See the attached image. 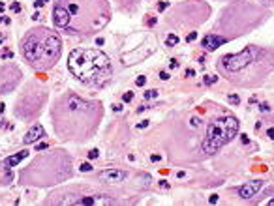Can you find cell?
Here are the masks:
<instances>
[{
	"label": "cell",
	"instance_id": "4",
	"mask_svg": "<svg viewBox=\"0 0 274 206\" xmlns=\"http://www.w3.org/2000/svg\"><path fill=\"white\" fill-rule=\"evenodd\" d=\"M36 32L38 30L30 32V34L25 38V41H23V56H25V60H27L28 64H34V66L38 67L41 56H43V43L38 40Z\"/></svg>",
	"mask_w": 274,
	"mask_h": 206
},
{
	"label": "cell",
	"instance_id": "24",
	"mask_svg": "<svg viewBox=\"0 0 274 206\" xmlns=\"http://www.w3.org/2000/svg\"><path fill=\"white\" fill-rule=\"evenodd\" d=\"M201 125V120L199 118H192V127H199Z\"/></svg>",
	"mask_w": 274,
	"mask_h": 206
},
{
	"label": "cell",
	"instance_id": "2",
	"mask_svg": "<svg viewBox=\"0 0 274 206\" xmlns=\"http://www.w3.org/2000/svg\"><path fill=\"white\" fill-rule=\"evenodd\" d=\"M238 131V120L235 116H225L208 124L207 135L203 141V152L214 154L218 152L225 143H229Z\"/></svg>",
	"mask_w": 274,
	"mask_h": 206
},
{
	"label": "cell",
	"instance_id": "29",
	"mask_svg": "<svg viewBox=\"0 0 274 206\" xmlns=\"http://www.w3.org/2000/svg\"><path fill=\"white\" fill-rule=\"evenodd\" d=\"M259 111H261V112H269V111H270V107L267 105V103H263V105L259 107Z\"/></svg>",
	"mask_w": 274,
	"mask_h": 206
},
{
	"label": "cell",
	"instance_id": "38",
	"mask_svg": "<svg viewBox=\"0 0 274 206\" xmlns=\"http://www.w3.org/2000/svg\"><path fill=\"white\" fill-rule=\"evenodd\" d=\"M186 75H188V77H193V75H195V71H193V69H186Z\"/></svg>",
	"mask_w": 274,
	"mask_h": 206
},
{
	"label": "cell",
	"instance_id": "6",
	"mask_svg": "<svg viewBox=\"0 0 274 206\" xmlns=\"http://www.w3.org/2000/svg\"><path fill=\"white\" fill-rule=\"evenodd\" d=\"M53 22L54 26L58 28H68L70 22H72V15H70V9L66 8V4H56L53 9Z\"/></svg>",
	"mask_w": 274,
	"mask_h": 206
},
{
	"label": "cell",
	"instance_id": "11",
	"mask_svg": "<svg viewBox=\"0 0 274 206\" xmlns=\"http://www.w3.org/2000/svg\"><path fill=\"white\" fill-rule=\"evenodd\" d=\"M41 137H45V129H43V125L36 124V125H34V127H32V129L28 131L27 135H25L23 143H25V144H32V143H36V141H40Z\"/></svg>",
	"mask_w": 274,
	"mask_h": 206
},
{
	"label": "cell",
	"instance_id": "20",
	"mask_svg": "<svg viewBox=\"0 0 274 206\" xmlns=\"http://www.w3.org/2000/svg\"><path fill=\"white\" fill-rule=\"evenodd\" d=\"M148 124H150V120H141L139 124H137V127H139V129H145V127H148Z\"/></svg>",
	"mask_w": 274,
	"mask_h": 206
},
{
	"label": "cell",
	"instance_id": "18",
	"mask_svg": "<svg viewBox=\"0 0 274 206\" xmlns=\"http://www.w3.org/2000/svg\"><path fill=\"white\" fill-rule=\"evenodd\" d=\"M156 96H158V90H147V92H145V98H147V99L156 98Z\"/></svg>",
	"mask_w": 274,
	"mask_h": 206
},
{
	"label": "cell",
	"instance_id": "22",
	"mask_svg": "<svg viewBox=\"0 0 274 206\" xmlns=\"http://www.w3.org/2000/svg\"><path fill=\"white\" fill-rule=\"evenodd\" d=\"M135 83H137V86H143L145 83H147V77H143V75L137 77V81H135Z\"/></svg>",
	"mask_w": 274,
	"mask_h": 206
},
{
	"label": "cell",
	"instance_id": "41",
	"mask_svg": "<svg viewBox=\"0 0 274 206\" xmlns=\"http://www.w3.org/2000/svg\"><path fill=\"white\" fill-rule=\"evenodd\" d=\"M4 111H6V107H4V103L0 105V114H4Z\"/></svg>",
	"mask_w": 274,
	"mask_h": 206
},
{
	"label": "cell",
	"instance_id": "31",
	"mask_svg": "<svg viewBox=\"0 0 274 206\" xmlns=\"http://www.w3.org/2000/svg\"><path fill=\"white\" fill-rule=\"evenodd\" d=\"M11 9H13V11H21V4H19V2H13V4H11Z\"/></svg>",
	"mask_w": 274,
	"mask_h": 206
},
{
	"label": "cell",
	"instance_id": "39",
	"mask_svg": "<svg viewBox=\"0 0 274 206\" xmlns=\"http://www.w3.org/2000/svg\"><path fill=\"white\" fill-rule=\"evenodd\" d=\"M96 45H103V38H98V40H96Z\"/></svg>",
	"mask_w": 274,
	"mask_h": 206
},
{
	"label": "cell",
	"instance_id": "17",
	"mask_svg": "<svg viewBox=\"0 0 274 206\" xmlns=\"http://www.w3.org/2000/svg\"><path fill=\"white\" fill-rule=\"evenodd\" d=\"M79 170L81 172H88V170H92V165L90 163H83V165H79Z\"/></svg>",
	"mask_w": 274,
	"mask_h": 206
},
{
	"label": "cell",
	"instance_id": "13",
	"mask_svg": "<svg viewBox=\"0 0 274 206\" xmlns=\"http://www.w3.org/2000/svg\"><path fill=\"white\" fill-rule=\"evenodd\" d=\"M176 43H178V36H176V34H169L167 40H165V45L167 47H175Z\"/></svg>",
	"mask_w": 274,
	"mask_h": 206
},
{
	"label": "cell",
	"instance_id": "36",
	"mask_svg": "<svg viewBox=\"0 0 274 206\" xmlns=\"http://www.w3.org/2000/svg\"><path fill=\"white\" fill-rule=\"evenodd\" d=\"M2 58H11V53H9V51H6V53H2Z\"/></svg>",
	"mask_w": 274,
	"mask_h": 206
},
{
	"label": "cell",
	"instance_id": "7",
	"mask_svg": "<svg viewBox=\"0 0 274 206\" xmlns=\"http://www.w3.org/2000/svg\"><path fill=\"white\" fill-rule=\"evenodd\" d=\"M263 188V182L261 180H253V182H248V184H244L242 188L238 189V195H240V199H252L257 195V191Z\"/></svg>",
	"mask_w": 274,
	"mask_h": 206
},
{
	"label": "cell",
	"instance_id": "8",
	"mask_svg": "<svg viewBox=\"0 0 274 206\" xmlns=\"http://www.w3.org/2000/svg\"><path fill=\"white\" fill-rule=\"evenodd\" d=\"M225 38H222V36H216V34H208V36H205L203 38V41H201V45L205 47L207 51H216L218 47H222V45L225 43Z\"/></svg>",
	"mask_w": 274,
	"mask_h": 206
},
{
	"label": "cell",
	"instance_id": "37",
	"mask_svg": "<svg viewBox=\"0 0 274 206\" xmlns=\"http://www.w3.org/2000/svg\"><path fill=\"white\" fill-rule=\"evenodd\" d=\"M150 161H160V156H158V154H154V156H150Z\"/></svg>",
	"mask_w": 274,
	"mask_h": 206
},
{
	"label": "cell",
	"instance_id": "5",
	"mask_svg": "<svg viewBox=\"0 0 274 206\" xmlns=\"http://www.w3.org/2000/svg\"><path fill=\"white\" fill-rule=\"evenodd\" d=\"M253 56H255V54H253V49L248 47V49L240 51V53L224 56V58H222V67H224L225 71H238V69L246 67L248 64H252Z\"/></svg>",
	"mask_w": 274,
	"mask_h": 206
},
{
	"label": "cell",
	"instance_id": "16",
	"mask_svg": "<svg viewBox=\"0 0 274 206\" xmlns=\"http://www.w3.org/2000/svg\"><path fill=\"white\" fill-rule=\"evenodd\" d=\"M131 99H133V92H126V94L122 96V101L124 103H130Z\"/></svg>",
	"mask_w": 274,
	"mask_h": 206
},
{
	"label": "cell",
	"instance_id": "27",
	"mask_svg": "<svg viewBox=\"0 0 274 206\" xmlns=\"http://www.w3.org/2000/svg\"><path fill=\"white\" fill-rule=\"evenodd\" d=\"M197 38V32H192V34H188V38H186V41H193Z\"/></svg>",
	"mask_w": 274,
	"mask_h": 206
},
{
	"label": "cell",
	"instance_id": "21",
	"mask_svg": "<svg viewBox=\"0 0 274 206\" xmlns=\"http://www.w3.org/2000/svg\"><path fill=\"white\" fill-rule=\"evenodd\" d=\"M47 2H49V0H36V2H34V8H41V6H45Z\"/></svg>",
	"mask_w": 274,
	"mask_h": 206
},
{
	"label": "cell",
	"instance_id": "15",
	"mask_svg": "<svg viewBox=\"0 0 274 206\" xmlns=\"http://www.w3.org/2000/svg\"><path fill=\"white\" fill-rule=\"evenodd\" d=\"M227 101H229L231 105H238V103H240V98H238L237 94H229L227 96Z\"/></svg>",
	"mask_w": 274,
	"mask_h": 206
},
{
	"label": "cell",
	"instance_id": "10",
	"mask_svg": "<svg viewBox=\"0 0 274 206\" xmlns=\"http://www.w3.org/2000/svg\"><path fill=\"white\" fill-rule=\"evenodd\" d=\"M77 204L81 206H90V204H98V206H103V204H113V199L105 197V195H96V197H83L77 201Z\"/></svg>",
	"mask_w": 274,
	"mask_h": 206
},
{
	"label": "cell",
	"instance_id": "28",
	"mask_svg": "<svg viewBox=\"0 0 274 206\" xmlns=\"http://www.w3.org/2000/svg\"><path fill=\"white\" fill-rule=\"evenodd\" d=\"M169 66L173 67V69H175V67H178V60L176 58H173V60H169Z\"/></svg>",
	"mask_w": 274,
	"mask_h": 206
},
{
	"label": "cell",
	"instance_id": "42",
	"mask_svg": "<svg viewBox=\"0 0 274 206\" xmlns=\"http://www.w3.org/2000/svg\"><path fill=\"white\" fill-rule=\"evenodd\" d=\"M269 206H274V199H270V201H269Z\"/></svg>",
	"mask_w": 274,
	"mask_h": 206
},
{
	"label": "cell",
	"instance_id": "26",
	"mask_svg": "<svg viewBox=\"0 0 274 206\" xmlns=\"http://www.w3.org/2000/svg\"><path fill=\"white\" fill-rule=\"evenodd\" d=\"M167 4H169V2H160V4H158V11H163V9L167 8Z\"/></svg>",
	"mask_w": 274,
	"mask_h": 206
},
{
	"label": "cell",
	"instance_id": "23",
	"mask_svg": "<svg viewBox=\"0 0 274 206\" xmlns=\"http://www.w3.org/2000/svg\"><path fill=\"white\" fill-rule=\"evenodd\" d=\"M41 150H47V143H40L36 146V152H41Z\"/></svg>",
	"mask_w": 274,
	"mask_h": 206
},
{
	"label": "cell",
	"instance_id": "1",
	"mask_svg": "<svg viewBox=\"0 0 274 206\" xmlns=\"http://www.w3.org/2000/svg\"><path fill=\"white\" fill-rule=\"evenodd\" d=\"M68 67L85 85H103L111 75V60L98 49H73Z\"/></svg>",
	"mask_w": 274,
	"mask_h": 206
},
{
	"label": "cell",
	"instance_id": "25",
	"mask_svg": "<svg viewBox=\"0 0 274 206\" xmlns=\"http://www.w3.org/2000/svg\"><path fill=\"white\" fill-rule=\"evenodd\" d=\"M267 137L274 141V127H269V129H267Z\"/></svg>",
	"mask_w": 274,
	"mask_h": 206
},
{
	"label": "cell",
	"instance_id": "32",
	"mask_svg": "<svg viewBox=\"0 0 274 206\" xmlns=\"http://www.w3.org/2000/svg\"><path fill=\"white\" fill-rule=\"evenodd\" d=\"M208 202H210V204H216V202H218V195H210V197H208Z\"/></svg>",
	"mask_w": 274,
	"mask_h": 206
},
{
	"label": "cell",
	"instance_id": "19",
	"mask_svg": "<svg viewBox=\"0 0 274 206\" xmlns=\"http://www.w3.org/2000/svg\"><path fill=\"white\" fill-rule=\"evenodd\" d=\"M100 156V150H96V148H94V150H90V152H88V159H96V157H98Z\"/></svg>",
	"mask_w": 274,
	"mask_h": 206
},
{
	"label": "cell",
	"instance_id": "12",
	"mask_svg": "<svg viewBox=\"0 0 274 206\" xmlns=\"http://www.w3.org/2000/svg\"><path fill=\"white\" fill-rule=\"evenodd\" d=\"M28 156V150H21V152H17V154H13V156H9V157H6L4 161H2V167H4L6 170H9L11 167H17L19 163L25 159V157Z\"/></svg>",
	"mask_w": 274,
	"mask_h": 206
},
{
	"label": "cell",
	"instance_id": "9",
	"mask_svg": "<svg viewBox=\"0 0 274 206\" xmlns=\"http://www.w3.org/2000/svg\"><path fill=\"white\" fill-rule=\"evenodd\" d=\"M100 178L107 180V182H122V180H126V170H120V169L102 170V172H100Z\"/></svg>",
	"mask_w": 274,
	"mask_h": 206
},
{
	"label": "cell",
	"instance_id": "30",
	"mask_svg": "<svg viewBox=\"0 0 274 206\" xmlns=\"http://www.w3.org/2000/svg\"><path fill=\"white\" fill-rule=\"evenodd\" d=\"M240 143H242V144H248V143H250V139H248V135H240Z\"/></svg>",
	"mask_w": 274,
	"mask_h": 206
},
{
	"label": "cell",
	"instance_id": "33",
	"mask_svg": "<svg viewBox=\"0 0 274 206\" xmlns=\"http://www.w3.org/2000/svg\"><path fill=\"white\" fill-rule=\"evenodd\" d=\"M160 188H162V189H165V188H169V184H167L165 180H160Z\"/></svg>",
	"mask_w": 274,
	"mask_h": 206
},
{
	"label": "cell",
	"instance_id": "34",
	"mask_svg": "<svg viewBox=\"0 0 274 206\" xmlns=\"http://www.w3.org/2000/svg\"><path fill=\"white\" fill-rule=\"evenodd\" d=\"M160 79H162V81H167V79H169V75H167L165 71H162V73H160Z\"/></svg>",
	"mask_w": 274,
	"mask_h": 206
},
{
	"label": "cell",
	"instance_id": "40",
	"mask_svg": "<svg viewBox=\"0 0 274 206\" xmlns=\"http://www.w3.org/2000/svg\"><path fill=\"white\" fill-rule=\"evenodd\" d=\"M4 9H6V4H4V2H0V13H2Z\"/></svg>",
	"mask_w": 274,
	"mask_h": 206
},
{
	"label": "cell",
	"instance_id": "3",
	"mask_svg": "<svg viewBox=\"0 0 274 206\" xmlns=\"http://www.w3.org/2000/svg\"><path fill=\"white\" fill-rule=\"evenodd\" d=\"M60 51H62V40H60L56 34H53L51 30H47V36L43 41V56H41L38 67H51L60 56Z\"/></svg>",
	"mask_w": 274,
	"mask_h": 206
},
{
	"label": "cell",
	"instance_id": "35",
	"mask_svg": "<svg viewBox=\"0 0 274 206\" xmlns=\"http://www.w3.org/2000/svg\"><path fill=\"white\" fill-rule=\"evenodd\" d=\"M113 111H115V112H120V111H122V105H113Z\"/></svg>",
	"mask_w": 274,
	"mask_h": 206
},
{
	"label": "cell",
	"instance_id": "14",
	"mask_svg": "<svg viewBox=\"0 0 274 206\" xmlns=\"http://www.w3.org/2000/svg\"><path fill=\"white\" fill-rule=\"evenodd\" d=\"M218 81V75H205V79H203V83L207 86H210V85H214V83Z\"/></svg>",
	"mask_w": 274,
	"mask_h": 206
}]
</instances>
